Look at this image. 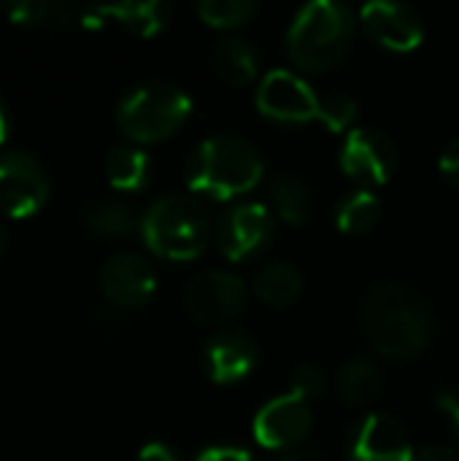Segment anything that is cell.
Listing matches in <instances>:
<instances>
[{
  "mask_svg": "<svg viewBox=\"0 0 459 461\" xmlns=\"http://www.w3.org/2000/svg\"><path fill=\"white\" fill-rule=\"evenodd\" d=\"M363 321L373 348L392 359L422 354L433 338L427 303L403 284L373 286L363 303Z\"/></svg>",
  "mask_w": 459,
  "mask_h": 461,
  "instance_id": "cell-1",
  "label": "cell"
},
{
  "mask_svg": "<svg viewBox=\"0 0 459 461\" xmlns=\"http://www.w3.org/2000/svg\"><path fill=\"white\" fill-rule=\"evenodd\" d=\"M184 173L192 192L208 194L214 200H233L260 184L262 157L243 138L211 135L195 146Z\"/></svg>",
  "mask_w": 459,
  "mask_h": 461,
  "instance_id": "cell-2",
  "label": "cell"
},
{
  "mask_svg": "<svg viewBox=\"0 0 459 461\" xmlns=\"http://www.w3.org/2000/svg\"><path fill=\"white\" fill-rule=\"evenodd\" d=\"M357 19L346 3L314 0L298 11L287 32V51L303 70H327L338 65L352 41Z\"/></svg>",
  "mask_w": 459,
  "mask_h": 461,
  "instance_id": "cell-3",
  "label": "cell"
},
{
  "mask_svg": "<svg viewBox=\"0 0 459 461\" xmlns=\"http://www.w3.org/2000/svg\"><path fill=\"white\" fill-rule=\"evenodd\" d=\"M211 216L192 194H165L141 216L143 243L162 259L189 262L200 257L211 240Z\"/></svg>",
  "mask_w": 459,
  "mask_h": 461,
  "instance_id": "cell-4",
  "label": "cell"
},
{
  "mask_svg": "<svg viewBox=\"0 0 459 461\" xmlns=\"http://www.w3.org/2000/svg\"><path fill=\"white\" fill-rule=\"evenodd\" d=\"M189 95L170 81H146L130 89L116 105V124L135 143L170 138L189 116Z\"/></svg>",
  "mask_w": 459,
  "mask_h": 461,
  "instance_id": "cell-5",
  "label": "cell"
},
{
  "mask_svg": "<svg viewBox=\"0 0 459 461\" xmlns=\"http://www.w3.org/2000/svg\"><path fill=\"white\" fill-rule=\"evenodd\" d=\"M49 200V176L27 151L0 154V213L11 219L35 216Z\"/></svg>",
  "mask_w": 459,
  "mask_h": 461,
  "instance_id": "cell-6",
  "label": "cell"
},
{
  "mask_svg": "<svg viewBox=\"0 0 459 461\" xmlns=\"http://www.w3.org/2000/svg\"><path fill=\"white\" fill-rule=\"evenodd\" d=\"M273 213L262 203H238L222 213L216 224L219 249L227 259L243 262L268 249L273 238Z\"/></svg>",
  "mask_w": 459,
  "mask_h": 461,
  "instance_id": "cell-7",
  "label": "cell"
},
{
  "mask_svg": "<svg viewBox=\"0 0 459 461\" xmlns=\"http://www.w3.org/2000/svg\"><path fill=\"white\" fill-rule=\"evenodd\" d=\"M184 305L197 321H230L246 308V284L225 270L197 273L184 289Z\"/></svg>",
  "mask_w": 459,
  "mask_h": 461,
  "instance_id": "cell-8",
  "label": "cell"
},
{
  "mask_svg": "<svg viewBox=\"0 0 459 461\" xmlns=\"http://www.w3.org/2000/svg\"><path fill=\"white\" fill-rule=\"evenodd\" d=\"M395 165H398L395 143L381 130L360 127L346 135L341 149V167L352 181L363 186L387 184L390 176L395 173Z\"/></svg>",
  "mask_w": 459,
  "mask_h": 461,
  "instance_id": "cell-9",
  "label": "cell"
},
{
  "mask_svg": "<svg viewBox=\"0 0 459 461\" xmlns=\"http://www.w3.org/2000/svg\"><path fill=\"white\" fill-rule=\"evenodd\" d=\"M257 108L276 122H308L319 111V97L292 70H271L257 86Z\"/></svg>",
  "mask_w": 459,
  "mask_h": 461,
  "instance_id": "cell-10",
  "label": "cell"
},
{
  "mask_svg": "<svg viewBox=\"0 0 459 461\" xmlns=\"http://www.w3.org/2000/svg\"><path fill=\"white\" fill-rule=\"evenodd\" d=\"M363 30L392 51H411L425 38V22L419 11L409 3L395 0H376L360 11Z\"/></svg>",
  "mask_w": 459,
  "mask_h": 461,
  "instance_id": "cell-11",
  "label": "cell"
},
{
  "mask_svg": "<svg viewBox=\"0 0 459 461\" xmlns=\"http://www.w3.org/2000/svg\"><path fill=\"white\" fill-rule=\"evenodd\" d=\"M349 461H414V451L398 419L371 413L349 435Z\"/></svg>",
  "mask_w": 459,
  "mask_h": 461,
  "instance_id": "cell-12",
  "label": "cell"
},
{
  "mask_svg": "<svg viewBox=\"0 0 459 461\" xmlns=\"http://www.w3.org/2000/svg\"><path fill=\"white\" fill-rule=\"evenodd\" d=\"M157 286L154 267L149 259L133 251L114 254L103 267H100V292L108 303L119 308H138L143 305Z\"/></svg>",
  "mask_w": 459,
  "mask_h": 461,
  "instance_id": "cell-13",
  "label": "cell"
},
{
  "mask_svg": "<svg viewBox=\"0 0 459 461\" xmlns=\"http://www.w3.org/2000/svg\"><path fill=\"white\" fill-rule=\"evenodd\" d=\"M260 359L257 343L243 330H219L214 332L200 354L203 370L214 384H238L243 381Z\"/></svg>",
  "mask_w": 459,
  "mask_h": 461,
  "instance_id": "cell-14",
  "label": "cell"
},
{
  "mask_svg": "<svg viewBox=\"0 0 459 461\" xmlns=\"http://www.w3.org/2000/svg\"><path fill=\"white\" fill-rule=\"evenodd\" d=\"M311 429V411L308 402L289 394L271 400L254 421V435L265 448L273 451H292L298 448Z\"/></svg>",
  "mask_w": 459,
  "mask_h": 461,
  "instance_id": "cell-15",
  "label": "cell"
},
{
  "mask_svg": "<svg viewBox=\"0 0 459 461\" xmlns=\"http://www.w3.org/2000/svg\"><path fill=\"white\" fill-rule=\"evenodd\" d=\"M97 14L106 19L111 16L114 22H119L122 27H127L135 35H157L160 30H165L168 19H170V5L162 0H122V3H111V5H97Z\"/></svg>",
  "mask_w": 459,
  "mask_h": 461,
  "instance_id": "cell-16",
  "label": "cell"
},
{
  "mask_svg": "<svg viewBox=\"0 0 459 461\" xmlns=\"http://www.w3.org/2000/svg\"><path fill=\"white\" fill-rule=\"evenodd\" d=\"M214 70L222 81L233 86H243L257 76V49L249 38L241 35H227L214 46Z\"/></svg>",
  "mask_w": 459,
  "mask_h": 461,
  "instance_id": "cell-17",
  "label": "cell"
},
{
  "mask_svg": "<svg viewBox=\"0 0 459 461\" xmlns=\"http://www.w3.org/2000/svg\"><path fill=\"white\" fill-rule=\"evenodd\" d=\"M300 292H303V276L287 259L265 262L254 276V294L273 308L292 305L300 297Z\"/></svg>",
  "mask_w": 459,
  "mask_h": 461,
  "instance_id": "cell-18",
  "label": "cell"
},
{
  "mask_svg": "<svg viewBox=\"0 0 459 461\" xmlns=\"http://www.w3.org/2000/svg\"><path fill=\"white\" fill-rule=\"evenodd\" d=\"M151 159L141 146L122 143L114 146L106 157V178L119 192H138L149 184Z\"/></svg>",
  "mask_w": 459,
  "mask_h": 461,
  "instance_id": "cell-19",
  "label": "cell"
},
{
  "mask_svg": "<svg viewBox=\"0 0 459 461\" xmlns=\"http://www.w3.org/2000/svg\"><path fill=\"white\" fill-rule=\"evenodd\" d=\"M381 386H384V373L368 357H357V359L346 362L335 378V389H338L341 400L349 405H368L371 400L379 397Z\"/></svg>",
  "mask_w": 459,
  "mask_h": 461,
  "instance_id": "cell-20",
  "label": "cell"
},
{
  "mask_svg": "<svg viewBox=\"0 0 459 461\" xmlns=\"http://www.w3.org/2000/svg\"><path fill=\"white\" fill-rule=\"evenodd\" d=\"M268 200L276 216L289 224H303L311 216V192L308 186L287 173H279L268 184Z\"/></svg>",
  "mask_w": 459,
  "mask_h": 461,
  "instance_id": "cell-21",
  "label": "cell"
},
{
  "mask_svg": "<svg viewBox=\"0 0 459 461\" xmlns=\"http://www.w3.org/2000/svg\"><path fill=\"white\" fill-rule=\"evenodd\" d=\"M381 219V203L371 189H357L341 197L335 208V221L346 235H365Z\"/></svg>",
  "mask_w": 459,
  "mask_h": 461,
  "instance_id": "cell-22",
  "label": "cell"
},
{
  "mask_svg": "<svg viewBox=\"0 0 459 461\" xmlns=\"http://www.w3.org/2000/svg\"><path fill=\"white\" fill-rule=\"evenodd\" d=\"M84 221L95 235H127L141 224L138 213L119 200H100L89 205L84 213Z\"/></svg>",
  "mask_w": 459,
  "mask_h": 461,
  "instance_id": "cell-23",
  "label": "cell"
},
{
  "mask_svg": "<svg viewBox=\"0 0 459 461\" xmlns=\"http://www.w3.org/2000/svg\"><path fill=\"white\" fill-rule=\"evenodd\" d=\"M197 14L206 24L230 30V27L249 24L252 16L257 14V3H252V0H200Z\"/></svg>",
  "mask_w": 459,
  "mask_h": 461,
  "instance_id": "cell-24",
  "label": "cell"
},
{
  "mask_svg": "<svg viewBox=\"0 0 459 461\" xmlns=\"http://www.w3.org/2000/svg\"><path fill=\"white\" fill-rule=\"evenodd\" d=\"M317 116L327 124V130L333 132H344L352 127V122L357 119V103L349 95L341 92H330L325 97H319V111Z\"/></svg>",
  "mask_w": 459,
  "mask_h": 461,
  "instance_id": "cell-25",
  "label": "cell"
},
{
  "mask_svg": "<svg viewBox=\"0 0 459 461\" xmlns=\"http://www.w3.org/2000/svg\"><path fill=\"white\" fill-rule=\"evenodd\" d=\"M289 386H292V394H295V397H300V400L308 402V400H314V397L322 394V389H325V375H322L317 367L303 365V367H298V370L292 373Z\"/></svg>",
  "mask_w": 459,
  "mask_h": 461,
  "instance_id": "cell-26",
  "label": "cell"
},
{
  "mask_svg": "<svg viewBox=\"0 0 459 461\" xmlns=\"http://www.w3.org/2000/svg\"><path fill=\"white\" fill-rule=\"evenodd\" d=\"M197 461H254L249 451L243 448H233V446H216V448H208L203 451Z\"/></svg>",
  "mask_w": 459,
  "mask_h": 461,
  "instance_id": "cell-27",
  "label": "cell"
},
{
  "mask_svg": "<svg viewBox=\"0 0 459 461\" xmlns=\"http://www.w3.org/2000/svg\"><path fill=\"white\" fill-rule=\"evenodd\" d=\"M441 173L449 178V184H454L459 189V138L446 146V151L441 154Z\"/></svg>",
  "mask_w": 459,
  "mask_h": 461,
  "instance_id": "cell-28",
  "label": "cell"
},
{
  "mask_svg": "<svg viewBox=\"0 0 459 461\" xmlns=\"http://www.w3.org/2000/svg\"><path fill=\"white\" fill-rule=\"evenodd\" d=\"M438 405H441V411L449 416L459 446V394L457 392H441V394H438Z\"/></svg>",
  "mask_w": 459,
  "mask_h": 461,
  "instance_id": "cell-29",
  "label": "cell"
},
{
  "mask_svg": "<svg viewBox=\"0 0 459 461\" xmlns=\"http://www.w3.org/2000/svg\"><path fill=\"white\" fill-rule=\"evenodd\" d=\"M414 461H459V451L449 446H425Z\"/></svg>",
  "mask_w": 459,
  "mask_h": 461,
  "instance_id": "cell-30",
  "label": "cell"
},
{
  "mask_svg": "<svg viewBox=\"0 0 459 461\" xmlns=\"http://www.w3.org/2000/svg\"><path fill=\"white\" fill-rule=\"evenodd\" d=\"M138 461H181V459H179L168 446H162V443H151V446L141 448Z\"/></svg>",
  "mask_w": 459,
  "mask_h": 461,
  "instance_id": "cell-31",
  "label": "cell"
},
{
  "mask_svg": "<svg viewBox=\"0 0 459 461\" xmlns=\"http://www.w3.org/2000/svg\"><path fill=\"white\" fill-rule=\"evenodd\" d=\"M8 132H11V113H8V108H5V103L0 100V146L5 143V138H8Z\"/></svg>",
  "mask_w": 459,
  "mask_h": 461,
  "instance_id": "cell-32",
  "label": "cell"
},
{
  "mask_svg": "<svg viewBox=\"0 0 459 461\" xmlns=\"http://www.w3.org/2000/svg\"><path fill=\"white\" fill-rule=\"evenodd\" d=\"M276 461H311L303 451H298V448H292V451H281Z\"/></svg>",
  "mask_w": 459,
  "mask_h": 461,
  "instance_id": "cell-33",
  "label": "cell"
},
{
  "mask_svg": "<svg viewBox=\"0 0 459 461\" xmlns=\"http://www.w3.org/2000/svg\"><path fill=\"white\" fill-rule=\"evenodd\" d=\"M3 251H5V232H3V227H0V257H3Z\"/></svg>",
  "mask_w": 459,
  "mask_h": 461,
  "instance_id": "cell-34",
  "label": "cell"
}]
</instances>
